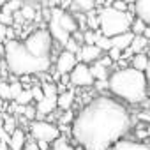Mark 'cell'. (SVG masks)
I'll return each mask as SVG.
<instances>
[{
  "instance_id": "cell-1",
  "label": "cell",
  "mask_w": 150,
  "mask_h": 150,
  "mask_svg": "<svg viewBox=\"0 0 150 150\" xmlns=\"http://www.w3.org/2000/svg\"><path fill=\"white\" fill-rule=\"evenodd\" d=\"M131 129L132 118L127 106L101 94L74 117L71 136L83 150H110Z\"/></svg>"
},
{
  "instance_id": "cell-2",
  "label": "cell",
  "mask_w": 150,
  "mask_h": 150,
  "mask_svg": "<svg viewBox=\"0 0 150 150\" xmlns=\"http://www.w3.org/2000/svg\"><path fill=\"white\" fill-rule=\"evenodd\" d=\"M108 90L127 104H139L148 97L145 72H139L132 67L115 69L108 78Z\"/></svg>"
},
{
  "instance_id": "cell-3",
  "label": "cell",
  "mask_w": 150,
  "mask_h": 150,
  "mask_svg": "<svg viewBox=\"0 0 150 150\" xmlns=\"http://www.w3.org/2000/svg\"><path fill=\"white\" fill-rule=\"evenodd\" d=\"M4 48H6L4 62H6V65L11 71L13 76L44 74L51 65V58H37V57H34L32 53H28V50L23 46L21 41H16V39L6 41Z\"/></svg>"
},
{
  "instance_id": "cell-4",
  "label": "cell",
  "mask_w": 150,
  "mask_h": 150,
  "mask_svg": "<svg viewBox=\"0 0 150 150\" xmlns=\"http://www.w3.org/2000/svg\"><path fill=\"white\" fill-rule=\"evenodd\" d=\"M97 18H99V32L108 39L120 35L124 32H129L131 23L134 20L129 13L115 11L111 6H103L97 11Z\"/></svg>"
},
{
  "instance_id": "cell-5",
  "label": "cell",
  "mask_w": 150,
  "mask_h": 150,
  "mask_svg": "<svg viewBox=\"0 0 150 150\" xmlns=\"http://www.w3.org/2000/svg\"><path fill=\"white\" fill-rule=\"evenodd\" d=\"M23 46L28 50V53H32L37 58H51L50 51L53 48V39L46 28H39L28 34L23 41Z\"/></svg>"
},
{
  "instance_id": "cell-6",
  "label": "cell",
  "mask_w": 150,
  "mask_h": 150,
  "mask_svg": "<svg viewBox=\"0 0 150 150\" xmlns=\"http://www.w3.org/2000/svg\"><path fill=\"white\" fill-rule=\"evenodd\" d=\"M30 132L34 136V139L37 141H44V143H53L57 141L62 134H60V129L58 125H55L53 122H48V120H32L30 124Z\"/></svg>"
},
{
  "instance_id": "cell-7",
  "label": "cell",
  "mask_w": 150,
  "mask_h": 150,
  "mask_svg": "<svg viewBox=\"0 0 150 150\" xmlns=\"http://www.w3.org/2000/svg\"><path fill=\"white\" fill-rule=\"evenodd\" d=\"M69 81L74 87H80V88H88L94 85V78H92V72H90V65L78 62L74 65V69L69 72Z\"/></svg>"
},
{
  "instance_id": "cell-8",
  "label": "cell",
  "mask_w": 150,
  "mask_h": 150,
  "mask_svg": "<svg viewBox=\"0 0 150 150\" xmlns=\"http://www.w3.org/2000/svg\"><path fill=\"white\" fill-rule=\"evenodd\" d=\"M76 64H78L76 55H72V53H69V51L64 50L57 57V74H58V76H67V74L74 69Z\"/></svg>"
},
{
  "instance_id": "cell-9",
  "label": "cell",
  "mask_w": 150,
  "mask_h": 150,
  "mask_svg": "<svg viewBox=\"0 0 150 150\" xmlns=\"http://www.w3.org/2000/svg\"><path fill=\"white\" fill-rule=\"evenodd\" d=\"M101 57H103V51L97 46H87V44H83L80 48L78 55H76V60H80L81 64L88 65V64H96L97 60H101Z\"/></svg>"
},
{
  "instance_id": "cell-10",
  "label": "cell",
  "mask_w": 150,
  "mask_h": 150,
  "mask_svg": "<svg viewBox=\"0 0 150 150\" xmlns=\"http://www.w3.org/2000/svg\"><path fill=\"white\" fill-rule=\"evenodd\" d=\"M132 9L136 13V18L150 27V0H138L132 6Z\"/></svg>"
},
{
  "instance_id": "cell-11",
  "label": "cell",
  "mask_w": 150,
  "mask_h": 150,
  "mask_svg": "<svg viewBox=\"0 0 150 150\" xmlns=\"http://www.w3.org/2000/svg\"><path fill=\"white\" fill-rule=\"evenodd\" d=\"M132 39H134V34L129 30V32H124V34H120V35L111 37L110 41H111V48H115V50H118V51H125V50H129Z\"/></svg>"
},
{
  "instance_id": "cell-12",
  "label": "cell",
  "mask_w": 150,
  "mask_h": 150,
  "mask_svg": "<svg viewBox=\"0 0 150 150\" xmlns=\"http://www.w3.org/2000/svg\"><path fill=\"white\" fill-rule=\"evenodd\" d=\"M111 150H150V145L141 141H131V139H120L113 145Z\"/></svg>"
},
{
  "instance_id": "cell-13",
  "label": "cell",
  "mask_w": 150,
  "mask_h": 150,
  "mask_svg": "<svg viewBox=\"0 0 150 150\" xmlns=\"http://www.w3.org/2000/svg\"><path fill=\"white\" fill-rule=\"evenodd\" d=\"M74 97H76V96H74L72 90H62L57 96V108L69 111L72 108V104H74Z\"/></svg>"
},
{
  "instance_id": "cell-14",
  "label": "cell",
  "mask_w": 150,
  "mask_h": 150,
  "mask_svg": "<svg viewBox=\"0 0 150 150\" xmlns=\"http://www.w3.org/2000/svg\"><path fill=\"white\" fill-rule=\"evenodd\" d=\"M27 145V138L25 132L21 129H16L11 138H9V150H23V146Z\"/></svg>"
},
{
  "instance_id": "cell-15",
  "label": "cell",
  "mask_w": 150,
  "mask_h": 150,
  "mask_svg": "<svg viewBox=\"0 0 150 150\" xmlns=\"http://www.w3.org/2000/svg\"><path fill=\"white\" fill-rule=\"evenodd\" d=\"M90 72H92V78L94 80H97V81H106L108 78H110V69L108 67H104L99 60L96 62V64H92L90 65Z\"/></svg>"
},
{
  "instance_id": "cell-16",
  "label": "cell",
  "mask_w": 150,
  "mask_h": 150,
  "mask_svg": "<svg viewBox=\"0 0 150 150\" xmlns=\"http://www.w3.org/2000/svg\"><path fill=\"white\" fill-rule=\"evenodd\" d=\"M71 7L78 14H88V13H92L97 7V4L94 2V0H76V2L71 4Z\"/></svg>"
},
{
  "instance_id": "cell-17",
  "label": "cell",
  "mask_w": 150,
  "mask_h": 150,
  "mask_svg": "<svg viewBox=\"0 0 150 150\" xmlns=\"http://www.w3.org/2000/svg\"><path fill=\"white\" fill-rule=\"evenodd\" d=\"M146 65H148V53L145 51V53H136V55H132V58H131V67L132 69H136V71H139V72H145L146 71Z\"/></svg>"
},
{
  "instance_id": "cell-18",
  "label": "cell",
  "mask_w": 150,
  "mask_h": 150,
  "mask_svg": "<svg viewBox=\"0 0 150 150\" xmlns=\"http://www.w3.org/2000/svg\"><path fill=\"white\" fill-rule=\"evenodd\" d=\"M148 44H150V41H146L143 35H134V39H132L129 50L132 51V55H136V53H145V50H146Z\"/></svg>"
},
{
  "instance_id": "cell-19",
  "label": "cell",
  "mask_w": 150,
  "mask_h": 150,
  "mask_svg": "<svg viewBox=\"0 0 150 150\" xmlns=\"http://www.w3.org/2000/svg\"><path fill=\"white\" fill-rule=\"evenodd\" d=\"M30 101H32L30 88H23L20 92V96L14 99V104H18V106H30Z\"/></svg>"
},
{
  "instance_id": "cell-20",
  "label": "cell",
  "mask_w": 150,
  "mask_h": 150,
  "mask_svg": "<svg viewBox=\"0 0 150 150\" xmlns=\"http://www.w3.org/2000/svg\"><path fill=\"white\" fill-rule=\"evenodd\" d=\"M51 150H76L69 141H67V138H64V136H60L57 141H53L51 143Z\"/></svg>"
},
{
  "instance_id": "cell-21",
  "label": "cell",
  "mask_w": 150,
  "mask_h": 150,
  "mask_svg": "<svg viewBox=\"0 0 150 150\" xmlns=\"http://www.w3.org/2000/svg\"><path fill=\"white\" fill-rule=\"evenodd\" d=\"M94 46H97L101 51H110L111 50V41L108 39V37H104L101 32L97 34V39H96V44Z\"/></svg>"
},
{
  "instance_id": "cell-22",
  "label": "cell",
  "mask_w": 150,
  "mask_h": 150,
  "mask_svg": "<svg viewBox=\"0 0 150 150\" xmlns=\"http://www.w3.org/2000/svg\"><path fill=\"white\" fill-rule=\"evenodd\" d=\"M132 129L136 131V138H138V139H141V138H146V136L150 138V125H148L146 122H143V124L139 122V124H138L136 127H132Z\"/></svg>"
},
{
  "instance_id": "cell-23",
  "label": "cell",
  "mask_w": 150,
  "mask_h": 150,
  "mask_svg": "<svg viewBox=\"0 0 150 150\" xmlns=\"http://www.w3.org/2000/svg\"><path fill=\"white\" fill-rule=\"evenodd\" d=\"M21 7H23V2H20V0H14V2L4 4V6H2V11H4V13H9V14H14V13H18Z\"/></svg>"
},
{
  "instance_id": "cell-24",
  "label": "cell",
  "mask_w": 150,
  "mask_h": 150,
  "mask_svg": "<svg viewBox=\"0 0 150 150\" xmlns=\"http://www.w3.org/2000/svg\"><path fill=\"white\" fill-rule=\"evenodd\" d=\"M145 28H146V25H145L141 20H138V18L132 20V23H131V32H132L134 35H143Z\"/></svg>"
},
{
  "instance_id": "cell-25",
  "label": "cell",
  "mask_w": 150,
  "mask_h": 150,
  "mask_svg": "<svg viewBox=\"0 0 150 150\" xmlns=\"http://www.w3.org/2000/svg\"><path fill=\"white\" fill-rule=\"evenodd\" d=\"M97 34H99V30H85L83 32V42L87 44V46H94L96 44V39H97Z\"/></svg>"
},
{
  "instance_id": "cell-26",
  "label": "cell",
  "mask_w": 150,
  "mask_h": 150,
  "mask_svg": "<svg viewBox=\"0 0 150 150\" xmlns=\"http://www.w3.org/2000/svg\"><path fill=\"white\" fill-rule=\"evenodd\" d=\"M0 99L9 101L11 99V87L9 81H0Z\"/></svg>"
},
{
  "instance_id": "cell-27",
  "label": "cell",
  "mask_w": 150,
  "mask_h": 150,
  "mask_svg": "<svg viewBox=\"0 0 150 150\" xmlns=\"http://www.w3.org/2000/svg\"><path fill=\"white\" fill-rule=\"evenodd\" d=\"M9 87H11V99L14 101L18 96H20V92L23 90V83H20L18 80L16 81H13V83H9Z\"/></svg>"
},
{
  "instance_id": "cell-28",
  "label": "cell",
  "mask_w": 150,
  "mask_h": 150,
  "mask_svg": "<svg viewBox=\"0 0 150 150\" xmlns=\"http://www.w3.org/2000/svg\"><path fill=\"white\" fill-rule=\"evenodd\" d=\"M30 94H32V99H34V101H37V103L44 99V92H42L41 85H35V87H32V88H30Z\"/></svg>"
},
{
  "instance_id": "cell-29",
  "label": "cell",
  "mask_w": 150,
  "mask_h": 150,
  "mask_svg": "<svg viewBox=\"0 0 150 150\" xmlns=\"http://www.w3.org/2000/svg\"><path fill=\"white\" fill-rule=\"evenodd\" d=\"M14 23V18H13V14H9V13H4V11H0V25H4V27H9V25H13Z\"/></svg>"
},
{
  "instance_id": "cell-30",
  "label": "cell",
  "mask_w": 150,
  "mask_h": 150,
  "mask_svg": "<svg viewBox=\"0 0 150 150\" xmlns=\"http://www.w3.org/2000/svg\"><path fill=\"white\" fill-rule=\"evenodd\" d=\"M21 16H23V20H32L34 18V9L30 7V6H27V4H23V7H21Z\"/></svg>"
},
{
  "instance_id": "cell-31",
  "label": "cell",
  "mask_w": 150,
  "mask_h": 150,
  "mask_svg": "<svg viewBox=\"0 0 150 150\" xmlns=\"http://www.w3.org/2000/svg\"><path fill=\"white\" fill-rule=\"evenodd\" d=\"M111 7H113L115 11H120V13H127V7H129V4H125V2H120V0H117V2H113V4H111Z\"/></svg>"
},
{
  "instance_id": "cell-32",
  "label": "cell",
  "mask_w": 150,
  "mask_h": 150,
  "mask_svg": "<svg viewBox=\"0 0 150 150\" xmlns=\"http://www.w3.org/2000/svg\"><path fill=\"white\" fill-rule=\"evenodd\" d=\"M58 122H60L62 125H67L69 122H72V111H71V110H69V111H65V115H64Z\"/></svg>"
},
{
  "instance_id": "cell-33",
  "label": "cell",
  "mask_w": 150,
  "mask_h": 150,
  "mask_svg": "<svg viewBox=\"0 0 150 150\" xmlns=\"http://www.w3.org/2000/svg\"><path fill=\"white\" fill-rule=\"evenodd\" d=\"M25 117L27 118H35V108H30V106H25Z\"/></svg>"
},
{
  "instance_id": "cell-34",
  "label": "cell",
  "mask_w": 150,
  "mask_h": 150,
  "mask_svg": "<svg viewBox=\"0 0 150 150\" xmlns=\"http://www.w3.org/2000/svg\"><path fill=\"white\" fill-rule=\"evenodd\" d=\"M23 150H39V146L35 145V141H27V145L23 146Z\"/></svg>"
},
{
  "instance_id": "cell-35",
  "label": "cell",
  "mask_w": 150,
  "mask_h": 150,
  "mask_svg": "<svg viewBox=\"0 0 150 150\" xmlns=\"http://www.w3.org/2000/svg\"><path fill=\"white\" fill-rule=\"evenodd\" d=\"M145 78H146V83L150 87V53H148V65H146V71H145Z\"/></svg>"
},
{
  "instance_id": "cell-36",
  "label": "cell",
  "mask_w": 150,
  "mask_h": 150,
  "mask_svg": "<svg viewBox=\"0 0 150 150\" xmlns=\"http://www.w3.org/2000/svg\"><path fill=\"white\" fill-rule=\"evenodd\" d=\"M96 88H97V90H104V88H108V80H106V81H97Z\"/></svg>"
},
{
  "instance_id": "cell-37",
  "label": "cell",
  "mask_w": 150,
  "mask_h": 150,
  "mask_svg": "<svg viewBox=\"0 0 150 150\" xmlns=\"http://www.w3.org/2000/svg\"><path fill=\"white\" fill-rule=\"evenodd\" d=\"M0 150H9V145H7V143H2V141H0Z\"/></svg>"
},
{
  "instance_id": "cell-38",
  "label": "cell",
  "mask_w": 150,
  "mask_h": 150,
  "mask_svg": "<svg viewBox=\"0 0 150 150\" xmlns=\"http://www.w3.org/2000/svg\"><path fill=\"white\" fill-rule=\"evenodd\" d=\"M2 127H4V118L0 117V129H2Z\"/></svg>"
}]
</instances>
